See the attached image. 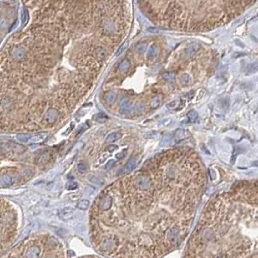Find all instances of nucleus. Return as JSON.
I'll use <instances>...</instances> for the list:
<instances>
[{"label": "nucleus", "mask_w": 258, "mask_h": 258, "mask_svg": "<svg viewBox=\"0 0 258 258\" xmlns=\"http://www.w3.org/2000/svg\"><path fill=\"white\" fill-rule=\"evenodd\" d=\"M154 180L149 189L131 181L111 186L90 215V241L103 258H163L187 237L204 185L202 180Z\"/></svg>", "instance_id": "1"}, {"label": "nucleus", "mask_w": 258, "mask_h": 258, "mask_svg": "<svg viewBox=\"0 0 258 258\" xmlns=\"http://www.w3.org/2000/svg\"><path fill=\"white\" fill-rule=\"evenodd\" d=\"M257 192L240 187L215 197L190 235L183 258H258Z\"/></svg>", "instance_id": "2"}, {"label": "nucleus", "mask_w": 258, "mask_h": 258, "mask_svg": "<svg viewBox=\"0 0 258 258\" xmlns=\"http://www.w3.org/2000/svg\"><path fill=\"white\" fill-rule=\"evenodd\" d=\"M43 254V250L40 245H34L29 246L25 251V258H41Z\"/></svg>", "instance_id": "3"}, {"label": "nucleus", "mask_w": 258, "mask_h": 258, "mask_svg": "<svg viewBox=\"0 0 258 258\" xmlns=\"http://www.w3.org/2000/svg\"><path fill=\"white\" fill-rule=\"evenodd\" d=\"M11 56L13 57V59H15L16 61H22L25 58L26 51L23 47L14 48V49L11 51Z\"/></svg>", "instance_id": "4"}, {"label": "nucleus", "mask_w": 258, "mask_h": 258, "mask_svg": "<svg viewBox=\"0 0 258 258\" xmlns=\"http://www.w3.org/2000/svg\"><path fill=\"white\" fill-rule=\"evenodd\" d=\"M59 118V112L58 110H56L54 108H51L47 111L45 119L49 124H53L56 122V120Z\"/></svg>", "instance_id": "5"}, {"label": "nucleus", "mask_w": 258, "mask_h": 258, "mask_svg": "<svg viewBox=\"0 0 258 258\" xmlns=\"http://www.w3.org/2000/svg\"><path fill=\"white\" fill-rule=\"evenodd\" d=\"M136 164H137V158L135 156H133L131 157L128 162H127V164L125 165V167H124L121 172H119V174H123V173H126V172H129V171H132L133 169H134L136 167Z\"/></svg>", "instance_id": "6"}, {"label": "nucleus", "mask_w": 258, "mask_h": 258, "mask_svg": "<svg viewBox=\"0 0 258 258\" xmlns=\"http://www.w3.org/2000/svg\"><path fill=\"white\" fill-rule=\"evenodd\" d=\"M180 83H181V85H184V87H188V85L191 84L192 83V80H191L190 76L186 73H184L180 76Z\"/></svg>", "instance_id": "7"}, {"label": "nucleus", "mask_w": 258, "mask_h": 258, "mask_svg": "<svg viewBox=\"0 0 258 258\" xmlns=\"http://www.w3.org/2000/svg\"><path fill=\"white\" fill-rule=\"evenodd\" d=\"M158 54V48L156 45H151L149 47V50L148 52V58L152 60V59H154L155 57L157 56Z\"/></svg>", "instance_id": "8"}, {"label": "nucleus", "mask_w": 258, "mask_h": 258, "mask_svg": "<svg viewBox=\"0 0 258 258\" xmlns=\"http://www.w3.org/2000/svg\"><path fill=\"white\" fill-rule=\"evenodd\" d=\"M199 49V45L194 43V44H191L188 48H186L185 51V54L186 56H191V55H193Z\"/></svg>", "instance_id": "9"}, {"label": "nucleus", "mask_w": 258, "mask_h": 258, "mask_svg": "<svg viewBox=\"0 0 258 258\" xmlns=\"http://www.w3.org/2000/svg\"><path fill=\"white\" fill-rule=\"evenodd\" d=\"M104 98H105V102H106L107 104L112 105L117 99V94L114 93V91H109V92H107L106 94H105Z\"/></svg>", "instance_id": "10"}, {"label": "nucleus", "mask_w": 258, "mask_h": 258, "mask_svg": "<svg viewBox=\"0 0 258 258\" xmlns=\"http://www.w3.org/2000/svg\"><path fill=\"white\" fill-rule=\"evenodd\" d=\"M121 138V133L120 132H112L111 134L108 135V137L106 138V142L107 143H113L116 142L118 140H119Z\"/></svg>", "instance_id": "11"}, {"label": "nucleus", "mask_w": 258, "mask_h": 258, "mask_svg": "<svg viewBox=\"0 0 258 258\" xmlns=\"http://www.w3.org/2000/svg\"><path fill=\"white\" fill-rule=\"evenodd\" d=\"M130 66H131L130 61H129L127 58H124V59H122V60L120 61V63H119V69L120 71H122V72H126V71L129 70Z\"/></svg>", "instance_id": "12"}, {"label": "nucleus", "mask_w": 258, "mask_h": 258, "mask_svg": "<svg viewBox=\"0 0 258 258\" xmlns=\"http://www.w3.org/2000/svg\"><path fill=\"white\" fill-rule=\"evenodd\" d=\"M160 104H161V96H158V95L154 96L149 101V105H150L151 109H156L158 106H160Z\"/></svg>", "instance_id": "13"}, {"label": "nucleus", "mask_w": 258, "mask_h": 258, "mask_svg": "<svg viewBox=\"0 0 258 258\" xmlns=\"http://www.w3.org/2000/svg\"><path fill=\"white\" fill-rule=\"evenodd\" d=\"M0 183H1L3 185H12L13 180H12V178L8 174H3L0 176Z\"/></svg>", "instance_id": "14"}, {"label": "nucleus", "mask_w": 258, "mask_h": 258, "mask_svg": "<svg viewBox=\"0 0 258 258\" xmlns=\"http://www.w3.org/2000/svg\"><path fill=\"white\" fill-rule=\"evenodd\" d=\"M9 143V146H10L11 149L15 150L16 152H23L25 150V148L20 144H16V143H13V142H8Z\"/></svg>", "instance_id": "15"}, {"label": "nucleus", "mask_w": 258, "mask_h": 258, "mask_svg": "<svg viewBox=\"0 0 258 258\" xmlns=\"http://www.w3.org/2000/svg\"><path fill=\"white\" fill-rule=\"evenodd\" d=\"M147 50V45L145 43H139L135 46V49H134V52L137 53V54H143Z\"/></svg>", "instance_id": "16"}, {"label": "nucleus", "mask_w": 258, "mask_h": 258, "mask_svg": "<svg viewBox=\"0 0 258 258\" xmlns=\"http://www.w3.org/2000/svg\"><path fill=\"white\" fill-rule=\"evenodd\" d=\"M72 215V210L69 209V208H66V209H63L61 211L58 213V215L62 218V219H67L71 216Z\"/></svg>", "instance_id": "17"}, {"label": "nucleus", "mask_w": 258, "mask_h": 258, "mask_svg": "<svg viewBox=\"0 0 258 258\" xmlns=\"http://www.w3.org/2000/svg\"><path fill=\"white\" fill-rule=\"evenodd\" d=\"M162 79L167 83H173L175 81V73L174 72H166L162 75Z\"/></svg>", "instance_id": "18"}, {"label": "nucleus", "mask_w": 258, "mask_h": 258, "mask_svg": "<svg viewBox=\"0 0 258 258\" xmlns=\"http://www.w3.org/2000/svg\"><path fill=\"white\" fill-rule=\"evenodd\" d=\"M106 50L104 49L103 47H98L96 48V50H95V54H96V57H98V58L100 60H102L105 56H106Z\"/></svg>", "instance_id": "19"}, {"label": "nucleus", "mask_w": 258, "mask_h": 258, "mask_svg": "<svg viewBox=\"0 0 258 258\" xmlns=\"http://www.w3.org/2000/svg\"><path fill=\"white\" fill-rule=\"evenodd\" d=\"M187 119L190 122H195L198 119V113L194 110H191L187 113Z\"/></svg>", "instance_id": "20"}, {"label": "nucleus", "mask_w": 258, "mask_h": 258, "mask_svg": "<svg viewBox=\"0 0 258 258\" xmlns=\"http://www.w3.org/2000/svg\"><path fill=\"white\" fill-rule=\"evenodd\" d=\"M77 207L80 209V210H83V211H85V210H88L89 207V201L87 199H83L81 201L78 203Z\"/></svg>", "instance_id": "21"}, {"label": "nucleus", "mask_w": 258, "mask_h": 258, "mask_svg": "<svg viewBox=\"0 0 258 258\" xmlns=\"http://www.w3.org/2000/svg\"><path fill=\"white\" fill-rule=\"evenodd\" d=\"M95 120L98 121V122H104V121H106L108 119V116L106 114H104V113H98L96 116H95Z\"/></svg>", "instance_id": "22"}, {"label": "nucleus", "mask_w": 258, "mask_h": 258, "mask_svg": "<svg viewBox=\"0 0 258 258\" xmlns=\"http://www.w3.org/2000/svg\"><path fill=\"white\" fill-rule=\"evenodd\" d=\"M31 136L28 134H24V133H22V134H18L17 135V140L20 142H28L30 140Z\"/></svg>", "instance_id": "23"}, {"label": "nucleus", "mask_w": 258, "mask_h": 258, "mask_svg": "<svg viewBox=\"0 0 258 258\" xmlns=\"http://www.w3.org/2000/svg\"><path fill=\"white\" fill-rule=\"evenodd\" d=\"M46 137H47V133H40V134H37V135L31 137L30 140H31L32 142H39V141L44 140Z\"/></svg>", "instance_id": "24"}, {"label": "nucleus", "mask_w": 258, "mask_h": 258, "mask_svg": "<svg viewBox=\"0 0 258 258\" xmlns=\"http://www.w3.org/2000/svg\"><path fill=\"white\" fill-rule=\"evenodd\" d=\"M9 25V21L7 20L6 18H0V29L1 30H4L8 27Z\"/></svg>", "instance_id": "25"}, {"label": "nucleus", "mask_w": 258, "mask_h": 258, "mask_svg": "<svg viewBox=\"0 0 258 258\" xmlns=\"http://www.w3.org/2000/svg\"><path fill=\"white\" fill-rule=\"evenodd\" d=\"M185 137V131L184 130H180V129H178L175 133V138L179 141H180L183 138Z\"/></svg>", "instance_id": "26"}, {"label": "nucleus", "mask_w": 258, "mask_h": 258, "mask_svg": "<svg viewBox=\"0 0 258 258\" xmlns=\"http://www.w3.org/2000/svg\"><path fill=\"white\" fill-rule=\"evenodd\" d=\"M126 154H127V149H122L120 152L117 154L116 158H117V159H122V158H124V156H125Z\"/></svg>", "instance_id": "27"}, {"label": "nucleus", "mask_w": 258, "mask_h": 258, "mask_svg": "<svg viewBox=\"0 0 258 258\" xmlns=\"http://www.w3.org/2000/svg\"><path fill=\"white\" fill-rule=\"evenodd\" d=\"M90 180L92 181V183L96 184V185H101L104 184V180H102L101 179H98V178H95V177H91Z\"/></svg>", "instance_id": "28"}, {"label": "nucleus", "mask_w": 258, "mask_h": 258, "mask_svg": "<svg viewBox=\"0 0 258 258\" xmlns=\"http://www.w3.org/2000/svg\"><path fill=\"white\" fill-rule=\"evenodd\" d=\"M114 163H116V161H114V160H109L108 163H106V165H105V169H106V170H111L114 166Z\"/></svg>", "instance_id": "29"}, {"label": "nucleus", "mask_w": 258, "mask_h": 258, "mask_svg": "<svg viewBox=\"0 0 258 258\" xmlns=\"http://www.w3.org/2000/svg\"><path fill=\"white\" fill-rule=\"evenodd\" d=\"M178 103H179V101H177V100L172 101V102H170V103L167 105V107H168L169 109H177V107H178Z\"/></svg>", "instance_id": "30"}, {"label": "nucleus", "mask_w": 258, "mask_h": 258, "mask_svg": "<svg viewBox=\"0 0 258 258\" xmlns=\"http://www.w3.org/2000/svg\"><path fill=\"white\" fill-rule=\"evenodd\" d=\"M77 168L80 172H84L85 170H87L88 167H87V165H85V163H83V162H80V163L78 164V166H77Z\"/></svg>", "instance_id": "31"}, {"label": "nucleus", "mask_w": 258, "mask_h": 258, "mask_svg": "<svg viewBox=\"0 0 258 258\" xmlns=\"http://www.w3.org/2000/svg\"><path fill=\"white\" fill-rule=\"evenodd\" d=\"M77 187H78V185H77V183H75V181H70V183L67 184L68 189H76Z\"/></svg>", "instance_id": "32"}, {"label": "nucleus", "mask_w": 258, "mask_h": 258, "mask_svg": "<svg viewBox=\"0 0 258 258\" xmlns=\"http://www.w3.org/2000/svg\"><path fill=\"white\" fill-rule=\"evenodd\" d=\"M126 46H127V43H126V42H125V43H124L123 45H121V47H120V49H119V51L117 52V53H116V55H119V54H120V53H121L123 52V50H124V49H125V47H126Z\"/></svg>", "instance_id": "33"}, {"label": "nucleus", "mask_w": 258, "mask_h": 258, "mask_svg": "<svg viewBox=\"0 0 258 258\" xmlns=\"http://www.w3.org/2000/svg\"><path fill=\"white\" fill-rule=\"evenodd\" d=\"M107 156H108V155H107V154H103V156H102L101 158H99V159H98V161H97V165H99V164L101 163L102 161H104L105 159H106V158H107Z\"/></svg>", "instance_id": "34"}, {"label": "nucleus", "mask_w": 258, "mask_h": 258, "mask_svg": "<svg viewBox=\"0 0 258 258\" xmlns=\"http://www.w3.org/2000/svg\"><path fill=\"white\" fill-rule=\"evenodd\" d=\"M117 149H118V148H117V146H114V145H113V146L108 147V149H108V151H109V152H113V151L116 150Z\"/></svg>", "instance_id": "35"}, {"label": "nucleus", "mask_w": 258, "mask_h": 258, "mask_svg": "<svg viewBox=\"0 0 258 258\" xmlns=\"http://www.w3.org/2000/svg\"><path fill=\"white\" fill-rule=\"evenodd\" d=\"M82 258H103V257L95 256V255H88V256H84V257H82Z\"/></svg>", "instance_id": "36"}, {"label": "nucleus", "mask_w": 258, "mask_h": 258, "mask_svg": "<svg viewBox=\"0 0 258 258\" xmlns=\"http://www.w3.org/2000/svg\"><path fill=\"white\" fill-rule=\"evenodd\" d=\"M236 158H237V154H234L233 156H232V159H231V163H232V164H234V162H235Z\"/></svg>", "instance_id": "37"}, {"label": "nucleus", "mask_w": 258, "mask_h": 258, "mask_svg": "<svg viewBox=\"0 0 258 258\" xmlns=\"http://www.w3.org/2000/svg\"><path fill=\"white\" fill-rule=\"evenodd\" d=\"M203 92H204V90L202 89V90H200V95H199V97L197 98V100H199V99H201L202 98V96H203Z\"/></svg>", "instance_id": "38"}]
</instances>
